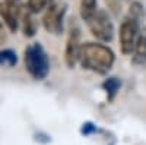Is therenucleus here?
Listing matches in <instances>:
<instances>
[{"instance_id": "obj_1", "label": "nucleus", "mask_w": 146, "mask_h": 145, "mask_svg": "<svg viewBox=\"0 0 146 145\" xmlns=\"http://www.w3.org/2000/svg\"><path fill=\"white\" fill-rule=\"evenodd\" d=\"M115 62V54L108 45L102 43H83L79 63L83 69L96 72V74H107Z\"/></svg>"}, {"instance_id": "obj_2", "label": "nucleus", "mask_w": 146, "mask_h": 145, "mask_svg": "<svg viewBox=\"0 0 146 145\" xmlns=\"http://www.w3.org/2000/svg\"><path fill=\"white\" fill-rule=\"evenodd\" d=\"M23 63L28 74L36 81H42L50 72V59L40 43H32L25 48Z\"/></svg>"}, {"instance_id": "obj_3", "label": "nucleus", "mask_w": 146, "mask_h": 145, "mask_svg": "<svg viewBox=\"0 0 146 145\" xmlns=\"http://www.w3.org/2000/svg\"><path fill=\"white\" fill-rule=\"evenodd\" d=\"M92 35L101 43H108L114 37V25L110 15L104 9H98L95 15L86 22Z\"/></svg>"}, {"instance_id": "obj_4", "label": "nucleus", "mask_w": 146, "mask_h": 145, "mask_svg": "<svg viewBox=\"0 0 146 145\" xmlns=\"http://www.w3.org/2000/svg\"><path fill=\"white\" fill-rule=\"evenodd\" d=\"M140 34V27H139V19L127 16L120 25V32H118V40H120V48L124 54H133L135 47Z\"/></svg>"}, {"instance_id": "obj_5", "label": "nucleus", "mask_w": 146, "mask_h": 145, "mask_svg": "<svg viewBox=\"0 0 146 145\" xmlns=\"http://www.w3.org/2000/svg\"><path fill=\"white\" fill-rule=\"evenodd\" d=\"M66 6L60 3H51L47 7L42 16L44 28L51 34H60L63 31V19H64Z\"/></svg>"}, {"instance_id": "obj_6", "label": "nucleus", "mask_w": 146, "mask_h": 145, "mask_svg": "<svg viewBox=\"0 0 146 145\" xmlns=\"http://www.w3.org/2000/svg\"><path fill=\"white\" fill-rule=\"evenodd\" d=\"M80 50H82V44L79 40V31L78 29H72L67 43H66V50H64V62L69 69H73L79 62L80 57Z\"/></svg>"}, {"instance_id": "obj_7", "label": "nucleus", "mask_w": 146, "mask_h": 145, "mask_svg": "<svg viewBox=\"0 0 146 145\" xmlns=\"http://www.w3.org/2000/svg\"><path fill=\"white\" fill-rule=\"evenodd\" d=\"M0 16L3 18L7 28L15 32L18 29V23L21 19V7L13 0H5L0 3Z\"/></svg>"}, {"instance_id": "obj_8", "label": "nucleus", "mask_w": 146, "mask_h": 145, "mask_svg": "<svg viewBox=\"0 0 146 145\" xmlns=\"http://www.w3.org/2000/svg\"><path fill=\"white\" fill-rule=\"evenodd\" d=\"M133 63L135 65H146V28H143L139 34V38L133 51Z\"/></svg>"}, {"instance_id": "obj_9", "label": "nucleus", "mask_w": 146, "mask_h": 145, "mask_svg": "<svg viewBox=\"0 0 146 145\" xmlns=\"http://www.w3.org/2000/svg\"><path fill=\"white\" fill-rule=\"evenodd\" d=\"M32 12L28 7H22L21 9V19L23 23V34L27 37H34L35 32H36V23L32 18Z\"/></svg>"}, {"instance_id": "obj_10", "label": "nucleus", "mask_w": 146, "mask_h": 145, "mask_svg": "<svg viewBox=\"0 0 146 145\" xmlns=\"http://www.w3.org/2000/svg\"><path fill=\"white\" fill-rule=\"evenodd\" d=\"M96 10H98L96 0H80V16L85 22H88Z\"/></svg>"}, {"instance_id": "obj_11", "label": "nucleus", "mask_w": 146, "mask_h": 145, "mask_svg": "<svg viewBox=\"0 0 146 145\" xmlns=\"http://www.w3.org/2000/svg\"><path fill=\"white\" fill-rule=\"evenodd\" d=\"M102 88L107 92L108 98L113 100L114 97L117 95V92L120 91V88H121V81L118 78H108V79H105L102 82Z\"/></svg>"}, {"instance_id": "obj_12", "label": "nucleus", "mask_w": 146, "mask_h": 145, "mask_svg": "<svg viewBox=\"0 0 146 145\" xmlns=\"http://www.w3.org/2000/svg\"><path fill=\"white\" fill-rule=\"evenodd\" d=\"M16 63H18V54H16V51L10 50V48L0 50V66L13 67Z\"/></svg>"}, {"instance_id": "obj_13", "label": "nucleus", "mask_w": 146, "mask_h": 145, "mask_svg": "<svg viewBox=\"0 0 146 145\" xmlns=\"http://www.w3.org/2000/svg\"><path fill=\"white\" fill-rule=\"evenodd\" d=\"M51 5V0H28L27 7L32 12V13H38V12L47 9Z\"/></svg>"}, {"instance_id": "obj_14", "label": "nucleus", "mask_w": 146, "mask_h": 145, "mask_svg": "<svg viewBox=\"0 0 146 145\" xmlns=\"http://www.w3.org/2000/svg\"><path fill=\"white\" fill-rule=\"evenodd\" d=\"M2 29H3V23L0 22V32H2Z\"/></svg>"}, {"instance_id": "obj_15", "label": "nucleus", "mask_w": 146, "mask_h": 145, "mask_svg": "<svg viewBox=\"0 0 146 145\" xmlns=\"http://www.w3.org/2000/svg\"><path fill=\"white\" fill-rule=\"evenodd\" d=\"M13 2H16V0H13Z\"/></svg>"}]
</instances>
